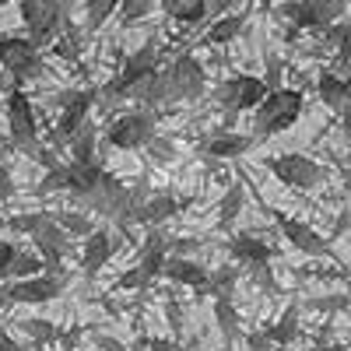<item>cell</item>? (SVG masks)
<instances>
[{"instance_id":"cell-7","label":"cell","mask_w":351,"mask_h":351,"mask_svg":"<svg viewBox=\"0 0 351 351\" xmlns=\"http://www.w3.org/2000/svg\"><path fill=\"white\" fill-rule=\"evenodd\" d=\"M8 130H11V141H14V148L21 155L32 158L36 148H39V120H36V106L32 99H28L21 88H14V92L8 95Z\"/></svg>"},{"instance_id":"cell-46","label":"cell","mask_w":351,"mask_h":351,"mask_svg":"<svg viewBox=\"0 0 351 351\" xmlns=\"http://www.w3.org/2000/svg\"><path fill=\"white\" fill-rule=\"evenodd\" d=\"M18 193V186H14V180H11V176H8V169L4 165H0V197H4V200H11Z\"/></svg>"},{"instance_id":"cell-29","label":"cell","mask_w":351,"mask_h":351,"mask_svg":"<svg viewBox=\"0 0 351 351\" xmlns=\"http://www.w3.org/2000/svg\"><path fill=\"white\" fill-rule=\"evenodd\" d=\"M299 306H288L285 313H281V319H278V324H271L267 330H263V334H267L271 337V344H295L299 337H302V324H299Z\"/></svg>"},{"instance_id":"cell-2","label":"cell","mask_w":351,"mask_h":351,"mask_svg":"<svg viewBox=\"0 0 351 351\" xmlns=\"http://www.w3.org/2000/svg\"><path fill=\"white\" fill-rule=\"evenodd\" d=\"M158 116L155 109H134V112H120L116 120L106 127V144L116 152H137L148 144V137L158 134Z\"/></svg>"},{"instance_id":"cell-16","label":"cell","mask_w":351,"mask_h":351,"mask_svg":"<svg viewBox=\"0 0 351 351\" xmlns=\"http://www.w3.org/2000/svg\"><path fill=\"white\" fill-rule=\"evenodd\" d=\"M127 99L137 102L141 109H162V106H169V74L162 67H155L148 74L134 77L130 88H127Z\"/></svg>"},{"instance_id":"cell-45","label":"cell","mask_w":351,"mask_h":351,"mask_svg":"<svg viewBox=\"0 0 351 351\" xmlns=\"http://www.w3.org/2000/svg\"><path fill=\"white\" fill-rule=\"evenodd\" d=\"M14 243H8V239H0V281L8 278V263H11V256H14Z\"/></svg>"},{"instance_id":"cell-17","label":"cell","mask_w":351,"mask_h":351,"mask_svg":"<svg viewBox=\"0 0 351 351\" xmlns=\"http://www.w3.org/2000/svg\"><path fill=\"white\" fill-rule=\"evenodd\" d=\"M112 253H116V243H112V236H109V228H92L84 236V250H81V271H84V278H95L106 263L112 260Z\"/></svg>"},{"instance_id":"cell-21","label":"cell","mask_w":351,"mask_h":351,"mask_svg":"<svg viewBox=\"0 0 351 351\" xmlns=\"http://www.w3.org/2000/svg\"><path fill=\"white\" fill-rule=\"evenodd\" d=\"M225 250L236 256L243 267L246 263H260V260H271L278 250L271 246V243H263V239H256V236H250V232H239V236H232L228 243H225Z\"/></svg>"},{"instance_id":"cell-49","label":"cell","mask_w":351,"mask_h":351,"mask_svg":"<svg viewBox=\"0 0 351 351\" xmlns=\"http://www.w3.org/2000/svg\"><path fill=\"white\" fill-rule=\"evenodd\" d=\"M0 351H25V344L18 337H11L4 327H0Z\"/></svg>"},{"instance_id":"cell-11","label":"cell","mask_w":351,"mask_h":351,"mask_svg":"<svg viewBox=\"0 0 351 351\" xmlns=\"http://www.w3.org/2000/svg\"><path fill=\"white\" fill-rule=\"evenodd\" d=\"M4 291H8V302H21V306H43V302H53L64 295V278L56 274H32V278H14V281H4Z\"/></svg>"},{"instance_id":"cell-37","label":"cell","mask_w":351,"mask_h":351,"mask_svg":"<svg viewBox=\"0 0 351 351\" xmlns=\"http://www.w3.org/2000/svg\"><path fill=\"white\" fill-rule=\"evenodd\" d=\"M120 25L127 28V25H137V21H144L152 11H155V0H120Z\"/></svg>"},{"instance_id":"cell-51","label":"cell","mask_w":351,"mask_h":351,"mask_svg":"<svg viewBox=\"0 0 351 351\" xmlns=\"http://www.w3.org/2000/svg\"><path fill=\"white\" fill-rule=\"evenodd\" d=\"M95 344H99L102 351H127V344H120L116 337H106V334H99V337H95Z\"/></svg>"},{"instance_id":"cell-56","label":"cell","mask_w":351,"mask_h":351,"mask_svg":"<svg viewBox=\"0 0 351 351\" xmlns=\"http://www.w3.org/2000/svg\"><path fill=\"white\" fill-rule=\"evenodd\" d=\"M309 351H327V348H309Z\"/></svg>"},{"instance_id":"cell-32","label":"cell","mask_w":351,"mask_h":351,"mask_svg":"<svg viewBox=\"0 0 351 351\" xmlns=\"http://www.w3.org/2000/svg\"><path fill=\"white\" fill-rule=\"evenodd\" d=\"M49 218H53L56 225H60V228L67 232V236H71V239H74V236H81V239H84V236H88V232H92V228H95V221H92V218H88L84 211H49Z\"/></svg>"},{"instance_id":"cell-22","label":"cell","mask_w":351,"mask_h":351,"mask_svg":"<svg viewBox=\"0 0 351 351\" xmlns=\"http://www.w3.org/2000/svg\"><path fill=\"white\" fill-rule=\"evenodd\" d=\"M158 53H162V43H158V36H152V39L144 43L141 49H134V53L127 56V64H123L120 77H123V81L130 84L134 77H141V74L155 71V67H158Z\"/></svg>"},{"instance_id":"cell-13","label":"cell","mask_w":351,"mask_h":351,"mask_svg":"<svg viewBox=\"0 0 351 351\" xmlns=\"http://www.w3.org/2000/svg\"><path fill=\"white\" fill-rule=\"evenodd\" d=\"M278 225H281V236L295 246V253H306V256H334V243L327 236H319V232L299 218H281L274 215Z\"/></svg>"},{"instance_id":"cell-20","label":"cell","mask_w":351,"mask_h":351,"mask_svg":"<svg viewBox=\"0 0 351 351\" xmlns=\"http://www.w3.org/2000/svg\"><path fill=\"white\" fill-rule=\"evenodd\" d=\"M165 256H169V236L162 232V225H152L148 228V239L141 243V263H137V267L155 281V278H162Z\"/></svg>"},{"instance_id":"cell-55","label":"cell","mask_w":351,"mask_h":351,"mask_svg":"<svg viewBox=\"0 0 351 351\" xmlns=\"http://www.w3.org/2000/svg\"><path fill=\"white\" fill-rule=\"evenodd\" d=\"M8 4H11V0H0V8H8Z\"/></svg>"},{"instance_id":"cell-33","label":"cell","mask_w":351,"mask_h":351,"mask_svg":"<svg viewBox=\"0 0 351 351\" xmlns=\"http://www.w3.org/2000/svg\"><path fill=\"white\" fill-rule=\"evenodd\" d=\"M32 274H43V260H39V253L14 250V256H11V263H8V278H4V281H14V278H32Z\"/></svg>"},{"instance_id":"cell-53","label":"cell","mask_w":351,"mask_h":351,"mask_svg":"<svg viewBox=\"0 0 351 351\" xmlns=\"http://www.w3.org/2000/svg\"><path fill=\"white\" fill-rule=\"evenodd\" d=\"M25 351H43V344H32V348H25Z\"/></svg>"},{"instance_id":"cell-41","label":"cell","mask_w":351,"mask_h":351,"mask_svg":"<svg viewBox=\"0 0 351 351\" xmlns=\"http://www.w3.org/2000/svg\"><path fill=\"white\" fill-rule=\"evenodd\" d=\"M148 285H152V278L141 267H130V271H123L120 278H116V288L120 291H137V288H148Z\"/></svg>"},{"instance_id":"cell-9","label":"cell","mask_w":351,"mask_h":351,"mask_svg":"<svg viewBox=\"0 0 351 351\" xmlns=\"http://www.w3.org/2000/svg\"><path fill=\"white\" fill-rule=\"evenodd\" d=\"M267 169L278 183L291 186V190H316L324 183V165L313 162L309 155H299V152H288V155H274L267 158Z\"/></svg>"},{"instance_id":"cell-39","label":"cell","mask_w":351,"mask_h":351,"mask_svg":"<svg viewBox=\"0 0 351 351\" xmlns=\"http://www.w3.org/2000/svg\"><path fill=\"white\" fill-rule=\"evenodd\" d=\"M144 152H148V158L155 162V165H169L172 158H176V144L169 141V137H148V144H144Z\"/></svg>"},{"instance_id":"cell-50","label":"cell","mask_w":351,"mask_h":351,"mask_svg":"<svg viewBox=\"0 0 351 351\" xmlns=\"http://www.w3.org/2000/svg\"><path fill=\"white\" fill-rule=\"evenodd\" d=\"M144 351H176V344L162 337H144Z\"/></svg>"},{"instance_id":"cell-36","label":"cell","mask_w":351,"mask_h":351,"mask_svg":"<svg viewBox=\"0 0 351 351\" xmlns=\"http://www.w3.org/2000/svg\"><path fill=\"white\" fill-rule=\"evenodd\" d=\"M246 271H250V278H253V285H256L260 291H267V295H278V291H281V285H278V278H274V267H271V260L246 263Z\"/></svg>"},{"instance_id":"cell-14","label":"cell","mask_w":351,"mask_h":351,"mask_svg":"<svg viewBox=\"0 0 351 351\" xmlns=\"http://www.w3.org/2000/svg\"><path fill=\"white\" fill-rule=\"evenodd\" d=\"M256 137L253 134H236V130H218L211 137L200 141L197 155L200 158H218V162H228V158H243L250 148H256Z\"/></svg>"},{"instance_id":"cell-1","label":"cell","mask_w":351,"mask_h":351,"mask_svg":"<svg viewBox=\"0 0 351 351\" xmlns=\"http://www.w3.org/2000/svg\"><path fill=\"white\" fill-rule=\"evenodd\" d=\"M306 109V95L299 88H271L263 92V99L253 106V137H274L285 134L299 123V116Z\"/></svg>"},{"instance_id":"cell-35","label":"cell","mask_w":351,"mask_h":351,"mask_svg":"<svg viewBox=\"0 0 351 351\" xmlns=\"http://www.w3.org/2000/svg\"><path fill=\"white\" fill-rule=\"evenodd\" d=\"M116 8H120V0H84V28H102L112 14H116Z\"/></svg>"},{"instance_id":"cell-47","label":"cell","mask_w":351,"mask_h":351,"mask_svg":"<svg viewBox=\"0 0 351 351\" xmlns=\"http://www.w3.org/2000/svg\"><path fill=\"white\" fill-rule=\"evenodd\" d=\"M348 221H351V211L344 208V211L337 215V221H334V232H330V243H334V239H341L344 232H348Z\"/></svg>"},{"instance_id":"cell-18","label":"cell","mask_w":351,"mask_h":351,"mask_svg":"<svg viewBox=\"0 0 351 351\" xmlns=\"http://www.w3.org/2000/svg\"><path fill=\"white\" fill-rule=\"evenodd\" d=\"M162 278H169L172 285L193 288L200 299L208 295V271H204L197 260H190V256H165V263H162Z\"/></svg>"},{"instance_id":"cell-19","label":"cell","mask_w":351,"mask_h":351,"mask_svg":"<svg viewBox=\"0 0 351 351\" xmlns=\"http://www.w3.org/2000/svg\"><path fill=\"white\" fill-rule=\"evenodd\" d=\"M180 215V200H176L172 193H148L130 215V225H144V228H152V225H165L169 218Z\"/></svg>"},{"instance_id":"cell-31","label":"cell","mask_w":351,"mask_h":351,"mask_svg":"<svg viewBox=\"0 0 351 351\" xmlns=\"http://www.w3.org/2000/svg\"><path fill=\"white\" fill-rule=\"evenodd\" d=\"M18 330L32 341V344H43V348L60 337V327L49 324V319H43V316H25V319H18Z\"/></svg>"},{"instance_id":"cell-40","label":"cell","mask_w":351,"mask_h":351,"mask_svg":"<svg viewBox=\"0 0 351 351\" xmlns=\"http://www.w3.org/2000/svg\"><path fill=\"white\" fill-rule=\"evenodd\" d=\"M43 221H49V211H32V215H14V218H8L4 225L11 228V232H25V236H32V232L43 225Z\"/></svg>"},{"instance_id":"cell-3","label":"cell","mask_w":351,"mask_h":351,"mask_svg":"<svg viewBox=\"0 0 351 351\" xmlns=\"http://www.w3.org/2000/svg\"><path fill=\"white\" fill-rule=\"evenodd\" d=\"M263 92H267V84H263L260 77H253V74H232V77H225L211 92V99L225 109V127L221 130H232L236 116L239 112H250L263 99Z\"/></svg>"},{"instance_id":"cell-34","label":"cell","mask_w":351,"mask_h":351,"mask_svg":"<svg viewBox=\"0 0 351 351\" xmlns=\"http://www.w3.org/2000/svg\"><path fill=\"white\" fill-rule=\"evenodd\" d=\"M239 281V271L236 267H218L208 274V295L211 299H232V288Z\"/></svg>"},{"instance_id":"cell-43","label":"cell","mask_w":351,"mask_h":351,"mask_svg":"<svg viewBox=\"0 0 351 351\" xmlns=\"http://www.w3.org/2000/svg\"><path fill=\"white\" fill-rule=\"evenodd\" d=\"M200 246H204L200 239H169V256H190Z\"/></svg>"},{"instance_id":"cell-6","label":"cell","mask_w":351,"mask_h":351,"mask_svg":"<svg viewBox=\"0 0 351 351\" xmlns=\"http://www.w3.org/2000/svg\"><path fill=\"white\" fill-rule=\"evenodd\" d=\"M74 204H77L81 211H92V215H99V218H112V221H116V218L123 215V208H127V186L116 180L112 172L99 169L95 180H92V186H88L84 193H77Z\"/></svg>"},{"instance_id":"cell-52","label":"cell","mask_w":351,"mask_h":351,"mask_svg":"<svg viewBox=\"0 0 351 351\" xmlns=\"http://www.w3.org/2000/svg\"><path fill=\"white\" fill-rule=\"evenodd\" d=\"M11 302H8V291H4V285H0V309H8Z\"/></svg>"},{"instance_id":"cell-10","label":"cell","mask_w":351,"mask_h":351,"mask_svg":"<svg viewBox=\"0 0 351 351\" xmlns=\"http://www.w3.org/2000/svg\"><path fill=\"white\" fill-rule=\"evenodd\" d=\"M165 74H169V102H193L208 92V74H204L200 60L190 53L176 56L165 67Z\"/></svg>"},{"instance_id":"cell-15","label":"cell","mask_w":351,"mask_h":351,"mask_svg":"<svg viewBox=\"0 0 351 351\" xmlns=\"http://www.w3.org/2000/svg\"><path fill=\"white\" fill-rule=\"evenodd\" d=\"M344 11H348V0H299L291 28H299V32H319L330 21L344 18Z\"/></svg>"},{"instance_id":"cell-23","label":"cell","mask_w":351,"mask_h":351,"mask_svg":"<svg viewBox=\"0 0 351 351\" xmlns=\"http://www.w3.org/2000/svg\"><path fill=\"white\" fill-rule=\"evenodd\" d=\"M243 28H246V14H218L208 32L200 36V46H225L232 39H239Z\"/></svg>"},{"instance_id":"cell-8","label":"cell","mask_w":351,"mask_h":351,"mask_svg":"<svg viewBox=\"0 0 351 351\" xmlns=\"http://www.w3.org/2000/svg\"><path fill=\"white\" fill-rule=\"evenodd\" d=\"M0 67L14 81H36L46 74V64L39 56V46L28 43V36H0Z\"/></svg>"},{"instance_id":"cell-24","label":"cell","mask_w":351,"mask_h":351,"mask_svg":"<svg viewBox=\"0 0 351 351\" xmlns=\"http://www.w3.org/2000/svg\"><path fill=\"white\" fill-rule=\"evenodd\" d=\"M316 92H319V102H324L327 109L344 112V106H348V81H344V74L324 71L316 77Z\"/></svg>"},{"instance_id":"cell-5","label":"cell","mask_w":351,"mask_h":351,"mask_svg":"<svg viewBox=\"0 0 351 351\" xmlns=\"http://www.w3.org/2000/svg\"><path fill=\"white\" fill-rule=\"evenodd\" d=\"M18 11H21V21L28 28V43L39 46V49L49 46L60 36V28L67 25L60 0H18Z\"/></svg>"},{"instance_id":"cell-26","label":"cell","mask_w":351,"mask_h":351,"mask_svg":"<svg viewBox=\"0 0 351 351\" xmlns=\"http://www.w3.org/2000/svg\"><path fill=\"white\" fill-rule=\"evenodd\" d=\"M67 152H71L74 162H95V155H99V130H95L92 120H84V123L67 137Z\"/></svg>"},{"instance_id":"cell-30","label":"cell","mask_w":351,"mask_h":351,"mask_svg":"<svg viewBox=\"0 0 351 351\" xmlns=\"http://www.w3.org/2000/svg\"><path fill=\"white\" fill-rule=\"evenodd\" d=\"M155 4L180 25H200L204 18H208L204 0H155Z\"/></svg>"},{"instance_id":"cell-12","label":"cell","mask_w":351,"mask_h":351,"mask_svg":"<svg viewBox=\"0 0 351 351\" xmlns=\"http://www.w3.org/2000/svg\"><path fill=\"white\" fill-rule=\"evenodd\" d=\"M32 243H36V253H39V260H43V271L64 278V256H67V250H71V236H67V232L49 218V221H43V225L32 232Z\"/></svg>"},{"instance_id":"cell-28","label":"cell","mask_w":351,"mask_h":351,"mask_svg":"<svg viewBox=\"0 0 351 351\" xmlns=\"http://www.w3.org/2000/svg\"><path fill=\"white\" fill-rule=\"evenodd\" d=\"M71 190H74V165L71 162H53L36 186L39 197L43 193H71Z\"/></svg>"},{"instance_id":"cell-42","label":"cell","mask_w":351,"mask_h":351,"mask_svg":"<svg viewBox=\"0 0 351 351\" xmlns=\"http://www.w3.org/2000/svg\"><path fill=\"white\" fill-rule=\"evenodd\" d=\"M263 64H267V71H263V84H267V92H271V88H281V60H278V56H263Z\"/></svg>"},{"instance_id":"cell-4","label":"cell","mask_w":351,"mask_h":351,"mask_svg":"<svg viewBox=\"0 0 351 351\" xmlns=\"http://www.w3.org/2000/svg\"><path fill=\"white\" fill-rule=\"evenodd\" d=\"M53 106L60 109V120H56V127L49 134L53 137L49 148L60 152V148H67V137L88 120V112L95 109V88H64V92H56Z\"/></svg>"},{"instance_id":"cell-27","label":"cell","mask_w":351,"mask_h":351,"mask_svg":"<svg viewBox=\"0 0 351 351\" xmlns=\"http://www.w3.org/2000/svg\"><path fill=\"white\" fill-rule=\"evenodd\" d=\"M243 208H246V186H243V180H236V183H228L225 193H221V204H218V228L228 232L232 225H236V218H239Z\"/></svg>"},{"instance_id":"cell-48","label":"cell","mask_w":351,"mask_h":351,"mask_svg":"<svg viewBox=\"0 0 351 351\" xmlns=\"http://www.w3.org/2000/svg\"><path fill=\"white\" fill-rule=\"evenodd\" d=\"M232 4H236V0H204V8H208V14L211 18H218V14H225Z\"/></svg>"},{"instance_id":"cell-54","label":"cell","mask_w":351,"mask_h":351,"mask_svg":"<svg viewBox=\"0 0 351 351\" xmlns=\"http://www.w3.org/2000/svg\"><path fill=\"white\" fill-rule=\"evenodd\" d=\"M246 351H271V348H246Z\"/></svg>"},{"instance_id":"cell-44","label":"cell","mask_w":351,"mask_h":351,"mask_svg":"<svg viewBox=\"0 0 351 351\" xmlns=\"http://www.w3.org/2000/svg\"><path fill=\"white\" fill-rule=\"evenodd\" d=\"M165 316H169L172 334H183V306L176 302V299H169V302H165Z\"/></svg>"},{"instance_id":"cell-25","label":"cell","mask_w":351,"mask_h":351,"mask_svg":"<svg viewBox=\"0 0 351 351\" xmlns=\"http://www.w3.org/2000/svg\"><path fill=\"white\" fill-rule=\"evenodd\" d=\"M215 324L221 330L225 348L232 351L239 344V337H243V319H239V309L232 306V299H215Z\"/></svg>"},{"instance_id":"cell-38","label":"cell","mask_w":351,"mask_h":351,"mask_svg":"<svg viewBox=\"0 0 351 351\" xmlns=\"http://www.w3.org/2000/svg\"><path fill=\"white\" fill-rule=\"evenodd\" d=\"M302 309L334 316V313H344V309H348V295H344V291H337V295H316V299H306Z\"/></svg>"}]
</instances>
